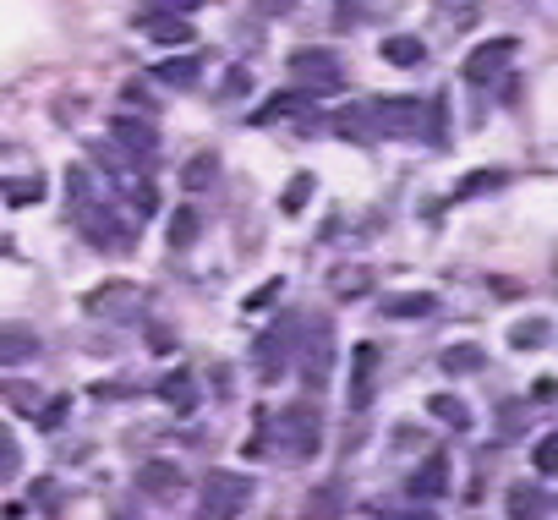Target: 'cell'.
<instances>
[{"label":"cell","instance_id":"obj_31","mask_svg":"<svg viewBox=\"0 0 558 520\" xmlns=\"http://www.w3.org/2000/svg\"><path fill=\"white\" fill-rule=\"evenodd\" d=\"M44 198V181H11V187H6V203H39Z\"/></svg>","mask_w":558,"mask_h":520},{"label":"cell","instance_id":"obj_36","mask_svg":"<svg viewBox=\"0 0 558 520\" xmlns=\"http://www.w3.org/2000/svg\"><path fill=\"white\" fill-rule=\"evenodd\" d=\"M531 400H537V406H548V400H553V378H537V384H531Z\"/></svg>","mask_w":558,"mask_h":520},{"label":"cell","instance_id":"obj_10","mask_svg":"<svg viewBox=\"0 0 558 520\" xmlns=\"http://www.w3.org/2000/svg\"><path fill=\"white\" fill-rule=\"evenodd\" d=\"M39 351L44 345H39V334H33L28 323H0V367H22Z\"/></svg>","mask_w":558,"mask_h":520},{"label":"cell","instance_id":"obj_26","mask_svg":"<svg viewBox=\"0 0 558 520\" xmlns=\"http://www.w3.org/2000/svg\"><path fill=\"white\" fill-rule=\"evenodd\" d=\"M132 296H137L132 285L115 280V285H99V291H88V296H83V307H88V312H104V302H132Z\"/></svg>","mask_w":558,"mask_h":520},{"label":"cell","instance_id":"obj_39","mask_svg":"<svg viewBox=\"0 0 558 520\" xmlns=\"http://www.w3.org/2000/svg\"><path fill=\"white\" fill-rule=\"evenodd\" d=\"M115 520H132V515H115Z\"/></svg>","mask_w":558,"mask_h":520},{"label":"cell","instance_id":"obj_18","mask_svg":"<svg viewBox=\"0 0 558 520\" xmlns=\"http://www.w3.org/2000/svg\"><path fill=\"white\" fill-rule=\"evenodd\" d=\"M334 132L340 137H356V143H372V104H351V110H340L334 115Z\"/></svg>","mask_w":558,"mask_h":520},{"label":"cell","instance_id":"obj_11","mask_svg":"<svg viewBox=\"0 0 558 520\" xmlns=\"http://www.w3.org/2000/svg\"><path fill=\"white\" fill-rule=\"evenodd\" d=\"M110 132H115V143H121V148H132L137 159H154V154H159V137H154V126H148V121H132V115H115V121H110Z\"/></svg>","mask_w":558,"mask_h":520},{"label":"cell","instance_id":"obj_1","mask_svg":"<svg viewBox=\"0 0 558 520\" xmlns=\"http://www.w3.org/2000/svg\"><path fill=\"white\" fill-rule=\"evenodd\" d=\"M274 433L285 438V460H312L323 449V416H318V406H285L279 411V422H274Z\"/></svg>","mask_w":558,"mask_h":520},{"label":"cell","instance_id":"obj_20","mask_svg":"<svg viewBox=\"0 0 558 520\" xmlns=\"http://www.w3.org/2000/svg\"><path fill=\"white\" fill-rule=\"evenodd\" d=\"M0 400H6L17 416H39L44 411V395L33 384H22V378H11V384H0Z\"/></svg>","mask_w":558,"mask_h":520},{"label":"cell","instance_id":"obj_33","mask_svg":"<svg viewBox=\"0 0 558 520\" xmlns=\"http://www.w3.org/2000/svg\"><path fill=\"white\" fill-rule=\"evenodd\" d=\"M66 406H72L66 395H61V400H50V406H44L39 416H33V422H39V427H61V422H66Z\"/></svg>","mask_w":558,"mask_h":520},{"label":"cell","instance_id":"obj_28","mask_svg":"<svg viewBox=\"0 0 558 520\" xmlns=\"http://www.w3.org/2000/svg\"><path fill=\"white\" fill-rule=\"evenodd\" d=\"M482 367V351L476 345H449L444 351V373H476Z\"/></svg>","mask_w":558,"mask_h":520},{"label":"cell","instance_id":"obj_12","mask_svg":"<svg viewBox=\"0 0 558 520\" xmlns=\"http://www.w3.org/2000/svg\"><path fill=\"white\" fill-rule=\"evenodd\" d=\"M143 33L154 44H192V22H186L181 11H148V17H143Z\"/></svg>","mask_w":558,"mask_h":520},{"label":"cell","instance_id":"obj_37","mask_svg":"<svg viewBox=\"0 0 558 520\" xmlns=\"http://www.w3.org/2000/svg\"><path fill=\"white\" fill-rule=\"evenodd\" d=\"M263 11H274V17H279V11H290V0H263Z\"/></svg>","mask_w":558,"mask_h":520},{"label":"cell","instance_id":"obj_7","mask_svg":"<svg viewBox=\"0 0 558 520\" xmlns=\"http://www.w3.org/2000/svg\"><path fill=\"white\" fill-rule=\"evenodd\" d=\"M422 110H427V104H416V99H378V104H372V132H378V137L422 132Z\"/></svg>","mask_w":558,"mask_h":520},{"label":"cell","instance_id":"obj_5","mask_svg":"<svg viewBox=\"0 0 558 520\" xmlns=\"http://www.w3.org/2000/svg\"><path fill=\"white\" fill-rule=\"evenodd\" d=\"M509 61H515V39L509 33H498V39H487V44H476L471 55H465V83H493V77H504L509 72Z\"/></svg>","mask_w":558,"mask_h":520},{"label":"cell","instance_id":"obj_6","mask_svg":"<svg viewBox=\"0 0 558 520\" xmlns=\"http://www.w3.org/2000/svg\"><path fill=\"white\" fill-rule=\"evenodd\" d=\"M378 367H383V351H378L372 340H362V345L351 351V389H345L356 416L372 406V395H378Z\"/></svg>","mask_w":558,"mask_h":520},{"label":"cell","instance_id":"obj_38","mask_svg":"<svg viewBox=\"0 0 558 520\" xmlns=\"http://www.w3.org/2000/svg\"><path fill=\"white\" fill-rule=\"evenodd\" d=\"M411 520H438V515H411Z\"/></svg>","mask_w":558,"mask_h":520},{"label":"cell","instance_id":"obj_32","mask_svg":"<svg viewBox=\"0 0 558 520\" xmlns=\"http://www.w3.org/2000/svg\"><path fill=\"white\" fill-rule=\"evenodd\" d=\"M279 291H285V280H269L263 291H252V296H247V312H263L269 302H279Z\"/></svg>","mask_w":558,"mask_h":520},{"label":"cell","instance_id":"obj_22","mask_svg":"<svg viewBox=\"0 0 558 520\" xmlns=\"http://www.w3.org/2000/svg\"><path fill=\"white\" fill-rule=\"evenodd\" d=\"M383 61H389V66H422V39H411V33L383 39Z\"/></svg>","mask_w":558,"mask_h":520},{"label":"cell","instance_id":"obj_24","mask_svg":"<svg viewBox=\"0 0 558 520\" xmlns=\"http://www.w3.org/2000/svg\"><path fill=\"white\" fill-rule=\"evenodd\" d=\"M427 411H433L444 427H471V411H465V400H455V395H433Z\"/></svg>","mask_w":558,"mask_h":520},{"label":"cell","instance_id":"obj_19","mask_svg":"<svg viewBox=\"0 0 558 520\" xmlns=\"http://www.w3.org/2000/svg\"><path fill=\"white\" fill-rule=\"evenodd\" d=\"M214 176H219V159L208 154V148H203V154H192V159H186V165H181V187H186V192H203V187H214Z\"/></svg>","mask_w":558,"mask_h":520},{"label":"cell","instance_id":"obj_30","mask_svg":"<svg viewBox=\"0 0 558 520\" xmlns=\"http://www.w3.org/2000/svg\"><path fill=\"white\" fill-rule=\"evenodd\" d=\"M22 471V449H17V438L0 427V477H17Z\"/></svg>","mask_w":558,"mask_h":520},{"label":"cell","instance_id":"obj_8","mask_svg":"<svg viewBox=\"0 0 558 520\" xmlns=\"http://www.w3.org/2000/svg\"><path fill=\"white\" fill-rule=\"evenodd\" d=\"M290 334H296V323H290V318H279L274 329L258 340V356H252V362H258V378H263V384L285 378V367H290Z\"/></svg>","mask_w":558,"mask_h":520},{"label":"cell","instance_id":"obj_16","mask_svg":"<svg viewBox=\"0 0 558 520\" xmlns=\"http://www.w3.org/2000/svg\"><path fill=\"white\" fill-rule=\"evenodd\" d=\"M548 515V493L537 488V482H520L515 493H509V520H542Z\"/></svg>","mask_w":558,"mask_h":520},{"label":"cell","instance_id":"obj_9","mask_svg":"<svg viewBox=\"0 0 558 520\" xmlns=\"http://www.w3.org/2000/svg\"><path fill=\"white\" fill-rule=\"evenodd\" d=\"M405 493H411L416 504H427V499H444V493H449V455H433V460H422V466L411 471V482H405Z\"/></svg>","mask_w":558,"mask_h":520},{"label":"cell","instance_id":"obj_2","mask_svg":"<svg viewBox=\"0 0 558 520\" xmlns=\"http://www.w3.org/2000/svg\"><path fill=\"white\" fill-rule=\"evenodd\" d=\"M252 499V482L241 471H214L197 493V520H236Z\"/></svg>","mask_w":558,"mask_h":520},{"label":"cell","instance_id":"obj_25","mask_svg":"<svg viewBox=\"0 0 558 520\" xmlns=\"http://www.w3.org/2000/svg\"><path fill=\"white\" fill-rule=\"evenodd\" d=\"M312 192H318V181H312V176H307V170H301V176H296V181H290V187H285V192H279V208H285V214H301V208H307V203H312Z\"/></svg>","mask_w":558,"mask_h":520},{"label":"cell","instance_id":"obj_35","mask_svg":"<svg viewBox=\"0 0 558 520\" xmlns=\"http://www.w3.org/2000/svg\"><path fill=\"white\" fill-rule=\"evenodd\" d=\"M498 181H504L498 170H482V176H471V181L460 187V198H471V192H487V187H498Z\"/></svg>","mask_w":558,"mask_h":520},{"label":"cell","instance_id":"obj_13","mask_svg":"<svg viewBox=\"0 0 558 520\" xmlns=\"http://www.w3.org/2000/svg\"><path fill=\"white\" fill-rule=\"evenodd\" d=\"M137 482H143V493H154V499H170V493L181 488V466L176 460H148V466L137 471Z\"/></svg>","mask_w":558,"mask_h":520},{"label":"cell","instance_id":"obj_4","mask_svg":"<svg viewBox=\"0 0 558 520\" xmlns=\"http://www.w3.org/2000/svg\"><path fill=\"white\" fill-rule=\"evenodd\" d=\"M296 362H301V384H307V395H323V389H329V373H334V329H329V323H312Z\"/></svg>","mask_w":558,"mask_h":520},{"label":"cell","instance_id":"obj_3","mask_svg":"<svg viewBox=\"0 0 558 520\" xmlns=\"http://www.w3.org/2000/svg\"><path fill=\"white\" fill-rule=\"evenodd\" d=\"M290 77H296V94H307V99H323V94H334V88L345 83V66H340V55L334 50H296L290 55Z\"/></svg>","mask_w":558,"mask_h":520},{"label":"cell","instance_id":"obj_15","mask_svg":"<svg viewBox=\"0 0 558 520\" xmlns=\"http://www.w3.org/2000/svg\"><path fill=\"white\" fill-rule=\"evenodd\" d=\"M159 400H165V406L176 411V416H186V411L197 406V384H192V373H186V367H176V373L159 384Z\"/></svg>","mask_w":558,"mask_h":520},{"label":"cell","instance_id":"obj_34","mask_svg":"<svg viewBox=\"0 0 558 520\" xmlns=\"http://www.w3.org/2000/svg\"><path fill=\"white\" fill-rule=\"evenodd\" d=\"M247 88H252V72H247V66H236V72L225 77V99H241Z\"/></svg>","mask_w":558,"mask_h":520},{"label":"cell","instance_id":"obj_14","mask_svg":"<svg viewBox=\"0 0 558 520\" xmlns=\"http://www.w3.org/2000/svg\"><path fill=\"white\" fill-rule=\"evenodd\" d=\"M154 77H159V83H170V88H197L203 61H197V55H165V61L154 66Z\"/></svg>","mask_w":558,"mask_h":520},{"label":"cell","instance_id":"obj_29","mask_svg":"<svg viewBox=\"0 0 558 520\" xmlns=\"http://www.w3.org/2000/svg\"><path fill=\"white\" fill-rule=\"evenodd\" d=\"M531 466H537V477H553L558 471V438H537V449H531Z\"/></svg>","mask_w":558,"mask_h":520},{"label":"cell","instance_id":"obj_23","mask_svg":"<svg viewBox=\"0 0 558 520\" xmlns=\"http://www.w3.org/2000/svg\"><path fill=\"white\" fill-rule=\"evenodd\" d=\"M197 230H203V219H197V208H176V214H170V247H192L197 241Z\"/></svg>","mask_w":558,"mask_h":520},{"label":"cell","instance_id":"obj_27","mask_svg":"<svg viewBox=\"0 0 558 520\" xmlns=\"http://www.w3.org/2000/svg\"><path fill=\"white\" fill-rule=\"evenodd\" d=\"M542 340H548V323L542 318H526V323L509 329V345H515V351H531V345H542Z\"/></svg>","mask_w":558,"mask_h":520},{"label":"cell","instance_id":"obj_21","mask_svg":"<svg viewBox=\"0 0 558 520\" xmlns=\"http://www.w3.org/2000/svg\"><path fill=\"white\" fill-rule=\"evenodd\" d=\"M389 318H427V312H438V296L433 291H411V296H389L383 302Z\"/></svg>","mask_w":558,"mask_h":520},{"label":"cell","instance_id":"obj_17","mask_svg":"<svg viewBox=\"0 0 558 520\" xmlns=\"http://www.w3.org/2000/svg\"><path fill=\"white\" fill-rule=\"evenodd\" d=\"M301 510H307V520H340V510H345V488H340V482H329V488H312Z\"/></svg>","mask_w":558,"mask_h":520}]
</instances>
